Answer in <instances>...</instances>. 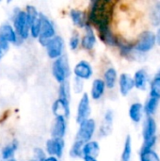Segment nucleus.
Masks as SVG:
<instances>
[{"instance_id":"obj_1","label":"nucleus","mask_w":160,"mask_h":161,"mask_svg":"<svg viewBox=\"0 0 160 161\" xmlns=\"http://www.w3.org/2000/svg\"><path fill=\"white\" fill-rule=\"evenodd\" d=\"M113 8L114 3L110 0H94L91 2L88 19L98 29L109 27Z\"/></svg>"},{"instance_id":"obj_2","label":"nucleus","mask_w":160,"mask_h":161,"mask_svg":"<svg viewBox=\"0 0 160 161\" xmlns=\"http://www.w3.org/2000/svg\"><path fill=\"white\" fill-rule=\"evenodd\" d=\"M52 73L59 84L67 80L70 75V65L66 56H61L55 59L52 66Z\"/></svg>"},{"instance_id":"obj_3","label":"nucleus","mask_w":160,"mask_h":161,"mask_svg":"<svg viewBox=\"0 0 160 161\" xmlns=\"http://www.w3.org/2000/svg\"><path fill=\"white\" fill-rule=\"evenodd\" d=\"M13 28L21 39H27L29 35V25L26 18V13L25 10H18L13 19Z\"/></svg>"},{"instance_id":"obj_4","label":"nucleus","mask_w":160,"mask_h":161,"mask_svg":"<svg viewBox=\"0 0 160 161\" xmlns=\"http://www.w3.org/2000/svg\"><path fill=\"white\" fill-rule=\"evenodd\" d=\"M156 42H157L156 34L153 31L146 30L143 31L139 36V39L135 44V49L138 50L139 52L146 53L154 48Z\"/></svg>"},{"instance_id":"obj_5","label":"nucleus","mask_w":160,"mask_h":161,"mask_svg":"<svg viewBox=\"0 0 160 161\" xmlns=\"http://www.w3.org/2000/svg\"><path fill=\"white\" fill-rule=\"evenodd\" d=\"M96 124L93 119H87L79 124V129L76 134V141L86 143L90 142L95 132Z\"/></svg>"},{"instance_id":"obj_6","label":"nucleus","mask_w":160,"mask_h":161,"mask_svg":"<svg viewBox=\"0 0 160 161\" xmlns=\"http://www.w3.org/2000/svg\"><path fill=\"white\" fill-rule=\"evenodd\" d=\"M40 18H41V31H40L39 39L40 42L44 45L47 41H49L54 36H56L55 27L52 21L42 13L40 14Z\"/></svg>"},{"instance_id":"obj_7","label":"nucleus","mask_w":160,"mask_h":161,"mask_svg":"<svg viewBox=\"0 0 160 161\" xmlns=\"http://www.w3.org/2000/svg\"><path fill=\"white\" fill-rule=\"evenodd\" d=\"M63 40L60 36H54L52 39L46 42L44 46L46 47L47 55L50 58L56 59L62 56L63 50Z\"/></svg>"},{"instance_id":"obj_8","label":"nucleus","mask_w":160,"mask_h":161,"mask_svg":"<svg viewBox=\"0 0 160 161\" xmlns=\"http://www.w3.org/2000/svg\"><path fill=\"white\" fill-rule=\"evenodd\" d=\"M91 114V106H90V97L88 93H84L78 103L77 108V115H76V122L80 124L81 122L89 119Z\"/></svg>"},{"instance_id":"obj_9","label":"nucleus","mask_w":160,"mask_h":161,"mask_svg":"<svg viewBox=\"0 0 160 161\" xmlns=\"http://www.w3.org/2000/svg\"><path fill=\"white\" fill-rule=\"evenodd\" d=\"M46 147V152L50 157H55V158H60L63 153L64 149V141L63 139H54L51 138L46 142L45 144Z\"/></svg>"},{"instance_id":"obj_10","label":"nucleus","mask_w":160,"mask_h":161,"mask_svg":"<svg viewBox=\"0 0 160 161\" xmlns=\"http://www.w3.org/2000/svg\"><path fill=\"white\" fill-rule=\"evenodd\" d=\"M74 74L76 78L79 79H89L92 75L91 65L86 60H80L75 64L74 68Z\"/></svg>"},{"instance_id":"obj_11","label":"nucleus","mask_w":160,"mask_h":161,"mask_svg":"<svg viewBox=\"0 0 160 161\" xmlns=\"http://www.w3.org/2000/svg\"><path fill=\"white\" fill-rule=\"evenodd\" d=\"M66 119L63 117H56L51 128V136L54 139H63L66 133Z\"/></svg>"},{"instance_id":"obj_12","label":"nucleus","mask_w":160,"mask_h":161,"mask_svg":"<svg viewBox=\"0 0 160 161\" xmlns=\"http://www.w3.org/2000/svg\"><path fill=\"white\" fill-rule=\"evenodd\" d=\"M85 34L82 37L81 40V44L82 47L86 50H91L93 48L95 42H96V36L94 34V31L91 25V24H87L85 25Z\"/></svg>"},{"instance_id":"obj_13","label":"nucleus","mask_w":160,"mask_h":161,"mask_svg":"<svg viewBox=\"0 0 160 161\" xmlns=\"http://www.w3.org/2000/svg\"><path fill=\"white\" fill-rule=\"evenodd\" d=\"M17 34L9 24H3L0 25V42H17Z\"/></svg>"},{"instance_id":"obj_14","label":"nucleus","mask_w":160,"mask_h":161,"mask_svg":"<svg viewBox=\"0 0 160 161\" xmlns=\"http://www.w3.org/2000/svg\"><path fill=\"white\" fill-rule=\"evenodd\" d=\"M52 110L56 117H63L66 119L70 115L69 102L58 98L54 102L52 106Z\"/></svg>"},{"instance_id":"obj_15","label":"nucleus","mask_w":160,"mask_h":161,"mask_svg":"<svg viewBox=\"0 0 160 161\" xmlns=\"http://www.w3.org/2000/svg\"><path fill=\"white\" fill-rule=\"evenodd\" d=\"M119 87L122 95L126 96L135 87L133 77L128 74H122L119 78Z\"/></svg>"},{"instance_id":"obj_16","label":"nucleus","mask_w":160,"mask_h":161,"mask_svg":"<svg viewBox=\"0 0 160 161\" xmlns=\"http://www.w3.org/2000/svg\"><path fill=\"white\" fill-rule=\"evenodd\" d=\"M156 131H157L156 121L152 117H148V119L146 120L144 128H143V139H144V142H148V141L157 139Z\"/></svg>"},{"instance_id":"obj_17","label":"nucleus","mask_w":160,"mask_h":161,"mask_svg":"<svg viewBox=\"0 0 160 161\" xmlns=\"http://www.w3.org/2000/svg\"><path fill=\"white\" fill-rule=\"evenodd\" d=\"M70 17L73 23L78 27H85V25L88 24L86 13L78 8H72L70 10Z\"/></svg>"},{"instance_id":"obj_18","label":"nucleus","mask_w":160,"mask_h":161,"mask_svg":"<svg viewBox=\"0 0 160 161\" xmlns=\"http://www.w3.org/2000/svg\"><path fill=\"white\" fill-rule=\"evenodd\" d=\"M100 152V146L97 142L90 141L86 143H84L82 148V155L83 157H93L96 158L99 155Z\"/></svg>"},{"instance_id":"obj_19","label":"nucleus","mask_w":160,"mask_h":161,"mask_svg":"<svg viewBox=\"0 0 160 161\" xmlns=\"http://www.w3.org/2000/svg\"><path fill=\"white\" fill-rule=\"evenodd\" d=\"M112 124H113V112L112 110L108 109L105 113L104 121L100 128V134L101 136H108L112 129Z\"/></svg>"},{"instance_id":"obj_20","label":"nucleus","mask_w":160,"mask_h":161,"mask_svg":"<svg viewBox=\"0 0 160 161\" xmlns=\"http://www.w3.org/2000/svg\"><path fill=\"white\" fill-rule=\"evenodd\" d=\"M105 89H106V85H105V82L103 79H101V78L94 79L92 82V87H91V98H93L94 100L100 99L105 92Z\"/></svg>"},{"instance_id":"obj_21","label":"nucleus","mask_w":160,"mask_h":161,"mask_svg":"<svg viewBox=\"0 0 160 161\" xmlns=\"http://www.w3.org/2000/svg\"><path fill=\"white\" fill-rule=\"evenodd\" d=\"M99 37L100 39L108 45H117V39L114 34L112 33L110 26L109 27H105V28H100L98 29Z\"/></svg>"},{"instance_id":"obj_22","label":"nucleus","mask_w":160,"mask_h":161,"mask_svg":"<svg viewBox=\"0 0 160 161\" xmlns=\"http://www.w3.org/2000/svg\"><path fill=\"white\" fill-rule=\"evenodd\" d=\"M147 78H148V75L144 69H141V70L137 71L135 73V75L133 78L135 87L141 91L145 90L146 85H147Z\"/></svg>"},{"instance_id":"obj_23","label":"nucleus","mask_w":160,"mask_h":161,"mask_svg":"<svg viewBox=\"0 0 160 161\" xmlns=\"http://www.w3.org/2000/svg\"><path fill=\"white\" fill-rule=\"evenodd\" d=\"M142 112H143L142 105L141 103H134L131 105L129 108V117L134 123H139L142 118Z\"/></svg>"},{"instance_id":"obj_24","label":"nucleus","mask_w":160,"mask_h":161,"mask_svg":"<svg viewBox=\"0 0 160 161\" xmlns=\"http://www.w3.org/2000/svg\"><path fill=\"white\" fill-rule=\"evenodd\" d=\"M117 81V71L114 68H108L104 74V82L108 89L114 88Z\"/></svg>"},{"instance_id":"obj_25","label":"nucleus","mask_w":160,"mask_h":161,"mask_svg":"<svg viewBox=\"0 0 160 161\" xmlns=\"http://www.w3.org/2000/svg\"><path fill=\"white\" fill-rule=\"evenodd\" d=\"M16 150H17V142L16 141H12L10 143L7 144L2 149V152H1L2 158L6 161L13 158V156H14Z\"/></svg>"},{"instance_id":"obj_26","label":"nucleus","mask_w":160,"mask_h":161,"mask_svg":"<svg viewBox=\"0 0 160 161\" xmlns=\"http://www.w3.org/2000/svg\"><path fill=\"white\" fill-rule=\"evenodd\" d=\"M131 157H132V140L130 136H127L124 142L121 161H131Z\"/></svg>"},{"instance_id":"obj_27","label":"nucleus","mask_w":160,"mask_h":161,"mask_svg":"<svg viewBox=\"0 0 160 161\" xmlns=\"http://www.w3.org/2000/svg\"><path fill=\"white\" fill-rule=\"evenodd\" d=\"M150 20L153 25H160V2H157L152 7L150 11Z\"/></svg>"},{"instance_id":"obj_28","label":"nucleus","mask_w":160,"mask_h":161,"mask_svg":"<svg viewBox=\"0 0 160 161\" xmlns=\"http://www.w3.org/2000/svg\"><path fill=\"white\" fill-rule=\"evenodd\" d=\"M58 98L62 99L64 101H67V102H69V100H70V85L67 80L59 84Z\"/></svg>"},{"instance_id":"obj_29","label":"nucleus","mask_w":160,"mask_h":161,"mask_svg":"<svg viewBox=\"0 0 160 161\" xmlns=\"http://www.w3.org/2000/svg\"><path fill=\"white\" fill-rule=\"evenodd\" d=\"M141 161H160L157 154L152 150H141Z\"/></svg>"},{"instance_id":"obj_30","label":"nucleus","mask_w":160,"mask_h":161,"mask_svg":"<svg viewBox=\"0 0 160 161\" xmlns=\"http://www.w3.org/2000/svg\"><path fill=\"white\" fill-rule=\"evenodd\" d=\"M84 143L79 141H75L70 150V156L72 158H82V148Z\"/></svg>"},{"instance_id":"obj_31","label":"nucleus","mask_w":160,"mask_h":161,"mask_svg":"<svg viewBox=\"0 0 160 161\" xmlns=\"http://www.w3.org/2000/svg\"><path fill=\"white\" fill-rule=\"evenodd\" d=\"M151 97L160 99V76L155 77L151 83Z\"/></svg>"},{"instance_id":"obj_32","label":"nucleus","mask_w":160,"mask_h":161,"mask_svg":"<svg viewBox=\"0 0 160 161\" xmlns=\"http://www.w3.org/2000/svg\"><path fill=\"white\" fill-rule=\"evenodd\" d=\"M40 31H41V18L39 15V17L36 20H34L29 25V33L33 38H38L40 36Z\"/></svg>"},{"instance_id":"obj_33","label":"nucleus","mask_w":160,"mask_h":161,"mask_svg":"<svg viewBox=\"0 0 160 161\" xmlns=\"http://www.w3.org/2000/svg\"><path fill=\"white\" fill-rule=\"evenodd\" d=\"M157 104H158V100L156 99V98H154V97H151V98L147 101L146 106H145V108H144L145 112H146L148 115L154 114V112H155L156 109H157Z\"/></svg>"},{"instance_id":"obj_34","label":"nucleus","mask_w":160,"mask_h":161,"mask_svg":"<svg viewBox=\"0 0 160 161\" xmlns=\"http://www.w3.org/2000/svg\"><path fill=\"white\" fill-rule=\"evenodd\" d=\"M79 43H80L79 34L77 32H74L73 35H72V37H71V39H70V42H69L71 49L72 50H75L78 47Z\"/></svg>"},{"instance_id":"obj_35","label":"nucleus","mask_w":160,"mask_h":161,"mask_svg":"<svg viewBox=\"0 0 160 161\" xmlns=\"http://www.w3.org/2000/svg\"><path fill=\"white\" fill-rule=\"evenodd\" d=\"M34 157H35L34 159L36 161H43L46 158V155H45L44 151L41 148L34 149Z\"/></svg>"},{"instance_id":"obj_36","label":"nucleus","mask_w":160,"mask_h":161,"mask_svg":"<svg viewBox=\"0 0 160 161\" xmlns=\"http://www.w3.org/2000/svg\"><path fill=\"white\" fill-rule=\"evenodd\" d=\"M9 49V43L5 42H0V58H2L5 54L8 51Z\"/></svg>"},{"instance_id":"obj_37","label":"nucleus","mask_w":160,"mask_h":161,"mask_svg":"<svg viewBox=\"0 0 160 161\" xmlns=\"http://www.w3.org/2000/svg\"><path fill=\"white\" fill-rule=\"evenodd\" d=\"M83 159L84 161H97L96 158L93 157H83Z\"/></svg>"},{"instance_id":"obj_38","label":"nucleus","mask_w":160,"mask_h":161,"mask_svg":"<svg viewBox=\"0 0 160 161\" xmlns=\"http://www.w3.org/2000/svg\"><path fill=\"white\" fill-rule=\"evenodd\" d=\"M156 40H157V42L158 43V45L160 46V27L158 28L157 32V35H156Z\"/></svg>"},{"instance_id":"obj_39","label":"nucleus","mask_w":160,"mask_h":161,"mask_svg":"<svg viewBox=\"0 0 160 161\" xmlns=\"http://www.w3.org/2000/svg\"><path fill=\"white\" fill-rule=\"evenodd\" d=\"M43 161H58V159L57 158H55V157H48Z\"/></svg>"},{"instance_id":"obj_40","label":"nucleus","mask_w":160,"mask_h":161,"mask_svg":"<svg viewBox=\"0 0 160 161\" xmlns=\"http://www.w3.org/2000/svg\"><path fill=\"white\" fill-rule=\"evenodd\" d=\"M7 161H16L14 158H11V159H9V160H7Z\"/></svg>"},{"instance_id":"obj_41","label":"nucleus","mask_w":160,"mask_h":161,"mask_svg":"<svg viewBox=\"0 0 160 161\" xmlns=\"http://www.w3.org/2000/svg\"><path fill=\"white\" fill-rule=\"evenodd\" d=\"M157 76H160V71H159V73H158V75H157Z\"/></svg>"},{"instance_id":"obj_42","label":"nucleus","mask_w":160,"mask_h":161,"mask_svg":"<svg viewBox=\"0 0 160 161\" xmlns=\"http://www.w3.org/2000/svg\"><path fill=\"white\" fill-rule=\"evenodd\" d=\"M30 161H36L35 159H32V160H30Z\"/></svg>"}]
</instances>
